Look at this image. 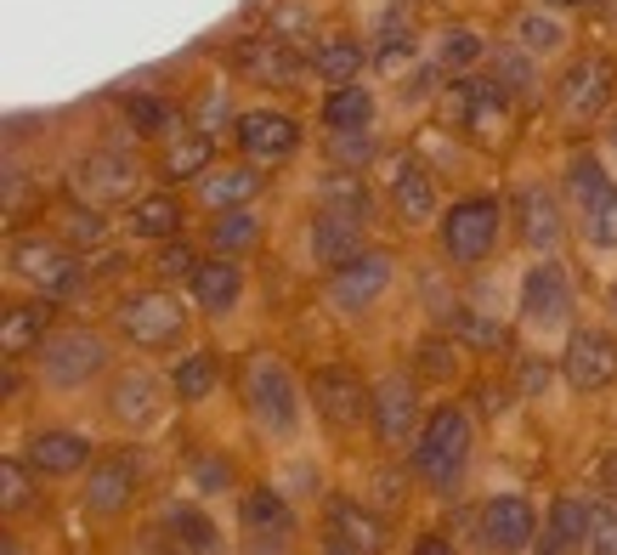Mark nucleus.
Segmentation results:
<instances>
[{"label": "nucleus", "instance_id": "f257e3e1", "mask_svg": "<svg viewBox=\"0 0 617 555\" xmlns=\"http://www.w3.org/2000/svg\"><path fill=\"white\" fill-rule=\"evenodd\" d=\"M414 465H419V476H426L436 494H453V487H459V476L470 465V419L453 408V403H442L426 419L419 448H414Z\"/></svg>", "mask_w": 617, "mask_h": 555}, {"label": "nucleus", "instance_id": "f03ea898", "mask_svg": "<svg viewBox=\"0 0 617 555\" xmlns=\"http://www.w3.org/2000/svg\"><path fill=\"white\" fill-rule=\"evenodd\" d=\"M244 403H249V419L261 426L267 437H289L301 426V397H295V380L278 363L272 351H255L244 363Z\"/></svg>", "mask_w": 617, "mask_h": 555}, {"label": "nucleus", "instance_id": "7ed1b4c3", "mask_svg": "<svg viewBox=\"0 0 617 555\" xmlns=\"http://www.w3.org/2000/svg\"><path fill=\"white\" fill-rule=\"evenodd\" d=\"M499 221H504L499 199H487V193H470V199L447 205L442 250H447L453 261H459V267H476V261L493 255V244H499Z\"/></svg>", "mask_w": 617, "mask_h": 555}, {"label": "nucleus", "instance_id": "20e7f679", "mask_svg": "<svg viewBox=\"0 0 617 555\" xmlns=\"http://www.w3.org/2000/svg\"><path fill=\"white\" fill-rule=\"evenodd\" d=\"M567 187L583 216V239L595 250H617V182L601 171V159H572Z\"/></svg>", "mask_w": 617, "mask_h": 555}, {"label": "nucleus", "instance_id": "39448f33", "mask_svg": "<svg viewBox=\"0 0 617 555\" xmlns=\"http://www.w3.org/2000/svg\"><path fill=\"white\" fill-rule=\"evenodd\" d=\"M182 329H187V312H182L176 296H165V289H142V296L119 301V335L131 346H142V351L176 346Z\"/></svg>", "mask_w": 617, "mask_h": 555}, {"label": "nucleus", "instance_id": "423d86ee", "mask_svg": "<svg viewBox=\"0 0 617 555\" xmlns=\"http://www.w3.org/2000/svg\"><path fill=\"white\" fill-rule=\"evenodd\" d=\"M612 80H617V69L606 57H583V62H572V69L561 74V85H556V108H561V119L567 125H590L606 103H612Z\"/></svg>", "mask_w": 617, "mask_h": 555}, {"label": "nucleus", "instance_id": "0eeeda50", "mask_svg": "<svg viewBox=\"0 0 617 555\" xmlns=\"http://www.w3.org/2000/svg\"><path fill=\"white\" fill-rule=\"evenodd\" d=\"M12 267H18V278L35 284L40 296H74L80 289V261L62 244H51V239H18L12 244Z\"/></svg>", "mask_w": 617, "mask_h": 555}, {"label": "nucleus", "instance_id": "6e6552de", "mask_svg": "<svg viewBox=\"0 0 617 555\" xmlns=\"http://www.w3.org/2000/svg\"><path fill=\"white\" fill-rule=\"evenodd\" d=\"M385 284H392V255H385V250H357L351 261L335 267L329 296H335L340 312H369L385 296Z\"/></svg>", "mask_w": 617, "mask_h": 555}, {"label": "nucleus", "instance_id": "1a4fd4ad", "mask_svg": "<svg viewBox=\"0 0 617 555\" xmlns=\"http://www.w3.org/2000/svg\"><path fill=\"white\" fill-rule=\"evenodd\" d=\"M103 363H108V346L96 340V335H85V329L51 335L40 346V374L51 385H85L91 374H103Z\"/></svg>", "mask_w": 617, "mask_h": 555}, {"label": "nucleus", "instance_id": "9d476101", "mask_svg": "<svg viewBox=\"0 0 617 555\" xmlns=\"http://www.w3.org/2000/svg\"><path fill=\"white\" fill-rule=\"evenodd\" d=\"M561 369H567V380L578 391H606L617 380V340L606 329H572Z\"/></svg>", "mask_w": 617, "mask_h": 555}, {"label": "nucleus", "instance_id": "9b49d317", "mask_svg": "<svg viewBox=\"0 0 617 555\" xmlns=\"http://www.w3.org/2000/svg\"><path fill=\"white\" fill-rule=\"evenodd\" d=\"M238 148L249 165H283L289 153L301 148V125L289 114H272V108H255L238 119Z\"/></svg>", "mask_w": 617, "mask_h": 555}, {"label": "nucleus", "instance_id": "f8f14e48", "mask_svg": "<svg viewBox=\"0 0 617 555\" xmlns=\"http://www.w3.org/2000/svg\"><path fill=\"white\" fill-rule=\"evenodd\" d=\"M312 403H317V414L329 419V426H357L363 414H374V397L363 391V380H357L351 369H340V363H329V369H317L312 374Z\"/></svg>", "mask_w": 617, "mask_h": 555}, {"label": "nucleus", "instance_id": "ddd939ff", "mask_svg": "<svg viewBox=\"0 0 617 555\" xmlns=\"http://www.w3.org/2000/svg\"><path fill=\"white\" fill-rule=\"evenodd\" d=\"M572 312V284L556 261H538V267L522 278V317L533 329H549V323H567Z\"/></svg>", "mask_w": 617, "mask_h": 555}, {"label": "nucleus", "instance_id": "4468645a", "mask_svg": "<svg viewBox=\"0 0 617 555\" xmlns=\"http://www.w3.org/2000/svg\"><path fill=\"white\" fill-rule=\"evenodd\" d=\"M481 539H487V550H499V555L527 550V539H533V505H527L522 494L487 499V510H481Z\"/></svg>", "mask_w": 617, "mask_h": 555}, {"label": "nucleus", "instance_id": "2eb2a0df", "mask_svg": "<svg viewBox=\"0 0 617 555\" xmlns=\"http://www.w3.org/2000/svg\"><path fill=\"white\" fill-rule=\"evenodd\" d=\"M137 494V465L131 453H114V460H96L91 476H85V505L103 510V516H119Z\"/></svg>", "mask_w": 617, "mask_h": 555}, {"label": "nucleus", "instance_id": "dca6fc26", "mask_svg": "<svg viewBox=\"0 0 617 555\" xmlns=\"http://www.w3.org/2000/svg\"><path fill=\"white\" fill-rule=\"evenodd\" d=\"M414 419H419V403H414V385L403 380V374H392L380 391H374V431H380V442L385 448H397V442H408V431H414Z\"/></svg>", "mask_w": 617, "mask_h": 555}, {"label": "nucleus", "instance_id": "f3484780", "mask_svg": "<svg viewBox=\"0 0 617 555\" xmlns=\"http://www.w3.org/2000/svg\"><path fill=\"white\" fill-rule=\"evenodd\" d=\"M193 296H199V307H205L210 317H226V312L238 307V296H244V273H238L226 255L199 261V273H193Z\"/></svg>", "mask_w": 617, "mask_h": 555}, {"label": "nucleus", "instance_id": "a211bd4d", "mask_svg": "<svg viewBox=\"0 0 617 555\" xmlns=\"http://www.w3.org/2000/svg\"><path fill=\"white\" fill-rule=\"evenodd\" d=\"M357 244H363V221L323 205L317 221H312V255L323 261V267H340V261L357 255Z\"/></svg>", "mask_w": 617, "mask_h": 555}, {"label": "nucleus", "instance_id": "6ab92c4d", "mask_svg": "<svg viewBox=\"0 0 617 555\" xmlns=\"http://www.w3.org/2000/svg\"><path fill=\"white\" fill-rule=\"evenodd\" d=\"M392 205L408 227L419 221H431L436 216V187H431V171L426 165H414V159H403V165L392 171Z\"/></svg>", "mask_w": 617, "mask_h": 555}, {"label": "nucleus", "instance_id": "aec40b11", "mask_svg": "<svg viewBox=\"0 0 617 555\" xmlns=\"http://www.w3.org/2000/svg\"><path fill=\"white\" fill-rule=\"evenodd\" d=\"M85 460H91V448L74 431H40L28 442V465L40 476H74V471H85Z\"/></svg>", "mask_w": 617, "mask_h": 555}, {"label": "nucleus", "instance_id": "412c9836", "mask_svg": "<svg viewBox=\"0 0 617 555\" xmlns=\"http://www.w3.org/2000/svg\"><path fill=\"white\" fill-rule=\"evenodd\" d=\"M199 193H205V205H210V210H238V205H249L255 193H261V176H255L249 165L205 171V176H199Z\"/></svg>", "mask_w": 617, "mask_h": 555}, {"label": "nucleus", "instance_id": "4be33fe9", "mask_svg": "<svg viewBox=\"0 0 617 555\" xmlns=\"http://www.w3.org/2000/svg\"><path fill=\"white\" fill-rule=\"evenodd\" d=\"M80 182L96 193V199H125V193H131V182H137V165L125 153H91L85 165H80Z\"/></svg>", "mask_w": 617, "mask_h": 555}, {"label": "nucleus", "instance_id": "5701e85b", "mask_svg": "<svg viewBox=\"0 0 617 555\" xmlns=\"http://www.w3.org/2000/svg\"><path fill=\"white\" fill-rule=\"evenodd\" d=\"M522 239L533 244V250H556V239H561V210H556V199H549L544 187H522Z\"/></svg>", "mask_w": 617, "mask_h": 555}, {"label": "nucleus", "instance_id": "b1692460", "mask_svg": "<svg viewBox=\"0 0 617 555\" xmlns=\"http://www.w3.org/2000/svg\"><path fill=\"white\" fill-rule=\"evenodd\" d=\"M238 69L267 85H289L295 80V57H289L283 41H238Z\"/></svg>", "mask_w": 617, "mask_h": 555}, {"label": "nucleus", "instance_id": "393cba45", "mask_svg": "<svg viewBox=\"0 0 617 555\" xmlns=\"http://www.w3.org/2000/svg\"><path fill=\"white\" fill-rule=\"evenodd\" d=\"M363 62H369V51L357 46L351 35H329V41H323V46L312 51V74H317V80H329V85H351Z\"/></svg>", "mask_w": 617, "mask_h": 555}, {"label": "nucleus", "instance_id": "a878e982", "mask_svg": "<svg viewBox=\"0 0 617 555\" xmlns=\"http://www.w3.org/2000/svg\"><path fill=\"white\" fill-rule=\"evenodd\" d=\"M369 119H374V91L369 85H335L329 91V103H323V125L329 130H369Z\"/></svg>", "mask_w": 617, "mask_h": 555}, {"label": "nucleus", "instance_id": "bb28decb", "mask_svg": "<svg viewBox=\"0 0 617 555\" xmlns=\"http://www.w3.org/2000/svg\"><path fill=\"white\" fill-rule=\"evenodd\" d=\"M176 227H182L176 193H148L131 205V239H176Z\"/></svg>", "mask_w": 617, "mask_h": 555}, {"label": "nucleus", "instance_id": "cd10ccee", "mask_svg": "<svg viewBox=\"0 0 617 555\" xmlns=\"http://www.w3.org/2000/svg\"><path fill=\"white\" fill-rule=\"evenodd\" d=\"M46 323H51L46 301H35V307H12V312H7V323H0V351H7V357L40 351V335H46Z\"/></svg>", "mask_w": 617, "mask_h": 555}, {"label": "nucleus", "instance_id": "c85d7f7f", "mask_svg": "<svg viewBox=\"0 0 617 555\" xmlns=\"http://www.w3.org/2000/svg\"><path fill=\"white\" fill-rule=\"evenodd\" d=\"M244 528L261 533V539H289L295 533V516H289V505L272 487H255V494H244Z\"/></svg>", "mask_w": 617, "mask_h": 555}, {"label": "nucleus", "instance_id": "c756f323", "mask_svg": "<svg viewBox=\"0 0 617 555\" xmlns=\"http://www.w3.org/2000/svg\"><path fill=\"white\" fill-rule=\"evenodd\" d=\"M114 419L119 426H148V419L159 414V385L148 374H131V380H119L114 385V397H108Z\"/></svg>", "mask_w": 617, "mask_h": 555}, {"label": "nucleus", "instance_id": "7c9ffc66", "mask_svg": "<svg viewBox=\"0 0 617 555\" xmlns=\"http://www.w3.org/2000/svg\"><path fill=\"white\" fill-rule=\"evenodd\" d=\"M544 539H556L567 555L590 550V505H583L578 494H561L556 510H549V533H544Z\"/></svg>", "mask_w": 617, "mask_h": 555}, {"label": "nucleus", "instance_id": "2f4dec72", "mask_svg": "<svg viewBox=\"0 0 617 555\" xmlns=\"http://www.w3.org/2000/svg\"><path fill=\"white\" fill-rule=\"evenodd\" d=\"M210 171V130H176L171 148H165V176L187 182V176H205Z\"/></svg>", "mask_w": 617, "mask_h": 555}, {"label": "nucleus", "instance_id": "473e14b6", "mask_svg": "<svg viewBox=\"0 0 617 555\" xmlns=\"http://www.w3.org/2000/svg\"><path fill=\"white\" fill-rule=\"evenodd\" d=\"M171 533L187 555H221V539L210 528V516L205 510H193V505H171Z\"/></svg>", "mask_w": 617, "mask_h": 555}, {"label": "nucleus", "instance_id": "72a5a7b5", "mask_svg": "<svg viewBox=\"0 0 617 555\" xmlns=\"http://www.w3.org/2000/svg\"><path fill=\"white\" fill-rule=\"evenodd\" d=\"M335 528L363 550V555H374V550H385V521H374L363 505H351V499H340L335 505Z\"/></svg>", "mask_w": 617, "mask_h": 555}, {"label": "nucleus", "instance_id": "f704fd0d", "mask_svg": "<svg viewBox=\"0 0 617 555\" xmlns=\"http://www.w3.org/2000/svg\"><path fill=\"white\" fill-rule=\"evenodd\" d=\"M216 351H193V357H182L176 363V397L182 403H205L210 391H216Z\"/></svg>", "mask_w": 617, "mask_h": 555}, {"label": "nucleus", "instance_id": "c9c22d12", "mask_svg": "<svg viewBox=\"0 0 617 555\" xmlns=\"http://www.w3.org/2000/svg\"><path fill=\"white\" fill-rule=\"evenodd\" d=\"M323 205H329V210H340V216L369 221V187H363V176H351V171L323 176Z\"/></svg>", "mask_w": 617, "mask_h": 555}, {"label": "nucleus", "instance_id": "e433bc0d", "mask_svg": "<svg viewBox=\"0 0 617 555\" xmlns=\"http://www.w3.org/2000/svg\"><path fill=\"white\" fill-rule=\"evenodd\" d=\"M255 233H261V227H255V216H249V210H221V216L210 221V244H216L221 255L249 250V244H255Z\"/></svg>", "mask_w": 617, "mask_h": 555}, {"label": "nucleus", "instance_id": "4c0bfd02", "mask_svg": "<svg viewBox=\"0 0 617 555\" xmlns=\"http://www.w3.org/2000/svg\"><path fill=\"white\" fill-rule=\"evenodd\" d=\"M125 119H131V130H142V137H171L176 130L171 103H159V96H131V103H125Z\"/></svg>", "mask_w": 617, "mask_h": 555}, {"label": "nucleus", "instance_id": "58836bf2", "mask_svg": "<svg viewBox=\"0 0 617 555\" xmlns=\"http://www.w3.org/2000/svg\"><path fill=\"white\" fill-rule=\"evenodd\" d=\"M590 555H617V499H590Z\"/></svg>", "mask_w": 617, "mask_h": 555}, {"label": "nucleus", "instance_id": "ea45409f", "mask_svg": "<svg viewBox=\"0 0 617 555\" xmlns=\"http://www.w3.org/2000/svg\"><path fill=\"white\" fill-rule=\"evenodd\" d=\"M515 41H522L527 51H556V46L567 41V28H561L556 18H538V12H527L522 23H515Z\"/></svg>", "mask_w": 617, "mask_h": 555}, {"label": "nucleus", "instance_id": "a19ab883", "mask_svg": "<svg viewBox=\"0 0 617 555\" xmlns=\"http://www.w3.org/2000/svg\"><path fill=\"white\" fill-rule=\"evenodd\" d=\"M476 57H481V41L470 28H447L442 35V69H470Z\"/></svg>", "mask_w": 617, "mask_h": 555}, {"label": "nucleus", "instance_id": "79ce46f5", "mask_svg": "<svg viewBox=\"0 0 617 555\" xmlns=\"http://www.w3.org/2000/svg\"><path fill=\"white\" fill-rule=\"evenodd\" d=\"M153 273H159V278H176V284H182V278L193 284V273H199V255H193L187 244H165V250L153 255Z\"/></svg>", "mask_w": 617, "mask_h": 555}, {"label": "nucleus", "instance_id": "37998d69", "mask_svg": "<svg viewBox=\"0 0 617 555\" xmlns=\"http://www.w3.org/2000/svg\"><path fill=\"white\" fill-rule=\"evenodd\" d=\"M62 221H69V227H62V233H69L74 244H85V250L108 239V227H103V216H96V210H80V205H74V210L62 216Z\"/></svg>", "mask_w": 617, "mask_h": 555}, {"label": "nucleus", "instance_id": "c03bdc74", "mask_svg": "<svg viewBox=\"0 0 617 555\" xmlns=\"http://www.w3.org/2000/svg\"><path fill=\"white\" fill-rule=\"evenodd\" d=\"M0 505H7V516L28 505V476H23V465H18V460L0 465Z\"/></svg>", "mask_w": 617, "mask_h": 555}, {"label": "nucleus", "instance_id": "a18cd8bd", "mask_svg": "<svg viewBox=\"0 0 617 555\" xmlns=\"http://www.w3.org/2000/svg\"><path fill=\"white\" fill-rule=\"evenodd\" d=\"M493 69L504 74V91H527V85H533L527 57H515V51H493Z\"/></svg>", "mask_w": 617, "mask_h": 555}, {"label": "nucleus", "instance_id": "49530a36", "mask_svg": "<svg viewBox=\"0 0 617 555\" xmlns=\"http://www.w3.org/2000/svg\"><path fill=\"white\" fill-rule=\"evenodd\" d=\"M408 57H414V35H408V28H403V35L392 28V35H385V46H380V69H385V74H397Z\"/></svg>", "mask_w": 617, "mask_h": 555}, {"label": "nucleus", "instance_id": "de8ad7c7", "mask_svg": "<svg viewBox=\"0 0 617 555\" xmlns=\"http://www.w3.org/2000/svg\"><path fill=\"white\" fill-rule=\"evenodd\" d=\"M335 153L346 159V165H363V159L374 153V142H369V130H335Z\"/></svg>", "mask_w": 617, "mask_h": 555}, {"label": "nucleus", "instance_id": "09e8293b", "mask_svg": "<svg viewBox=\"0 0 617 555\" xmlns=\"http://www.w3.org/2000/svg\"><path fill=\"white\" fill-rule=\"evenodd\" d=\"M419 369H426V374H453V351H442L436 340H426V346H419Z\"/></svg>", "mask_w": 617, "mask_h": 555}, {"label": "nucleus", "instance_id": "8fccbe9b", "mask_svg": "<svg viewBox=\"0 0 617 555\" xmlns=\"http://www.w3.org/2000/svg\"><path fill=\"white\" fill-rule=\"evenodd\" d=\"M549 385V363H522V397H538Z\"/></svg>", "mask_w": 617, "mask_h": 555}, {"label": "nucleus", "instance_id": "3c124183", "mask_svg": "<svg viewBox=\"0 0 617 555\" xmlns=\"http://www.w3.org/2000/svg\"><path fill=\"white\" fill-rule=\"evenodd\" d=\"M323 555H363V550H357L340 528H329V533H323Z\"/></svg>", "mask_w": 617, "mask_h": 555}, {"label": "nucleus", "instance_id": "603ef678", "mask_svg": "<svg viewBox=\"0 0 617 555\" xmlns=\"http://www.w3.org/2000/svg\"><path fill=\"white\" fill-rule=\"evenodd\" d=\"M414 555H459V550H453V544H447L442 533H426V539L414 544Z\"/></svg>", "mask_w": 617, "mask_h": 555}, {"label": "nucleus", "instance_id": "864d4df0", "mask_svg": "<svg viewBox=\"0 0 617 555\" xmlns=\"http://www.w3.org/2000/svg\"><path fill=\"white\" fill-rule=\"evenodd\" d=\"M199 482H205V487H216V482H226V465H216V460H210V465H199Z\"/></svg>", "mask_w": 617, "mask_h": 555}, {"label": "nucleus", "instance_id": "5fc2aeb1", "mask_svg": "<svg viewBox=\"0 0 617 555\" xmlns=\"http://www.w3.org/2000/svg\"><path fill=\"white\" fill-rule=\"evenodd\" d=\"M606 482H612V494H617V453H612V460H606Z\"/></svg>", "mask_w": 617, "mask_h": 555}, {"label": "nucleus", "instance_id": "6e6d98bb", "mask_svg": "<svg viewBox=\"0 0 617 555\" xmlns=\"http://www.w3.org/2000/svg\"><path fill=\"white\" fill-rule=\"evenodd\" d=\"M544 7H595V0H544Z\"/></svg>", "mask_w": 617, "mask_h": 555}, {"label": "nucleus", "instance_id": "4d7b16f0", "mask_svg": "<svg viewBox=\"0 0 617 555\" xmlns=\"http://www.w3.org/2000/svg\"><path fill=\"white\" fill-rule=\"evenodd\" d=\"M612 312H617V284H612Z\"/></svg>", "mask_w": 617, "mask_h": 555}, {"label": "nucleus", "instance_id": "13d9d810", "mask_svg": "<svg viewBox=\"0 0 617 555\" xmlns=\"http://www.w3.org/2000/svg\"><path fill=\"white\" fill-rule=\"evenodd\" d=\"M7 555H23V550H18V544H7Z\"/></svg>", "mask_w": 617, "mask_h": 555}, {"label": "nucleus", "instance_id": "bf43d9fd", "mask_svg": "<svg viewBox=\"0 0 617 555\" xmlns=\"http://www.w3.org/2000/svg\"><path fill=\"white\" fill-rule=\"evenodd\" d=\"M612 148H617V130H612Z\"/></svg>", "mask_w": 617, "mask_h": 555}]
</instances>
